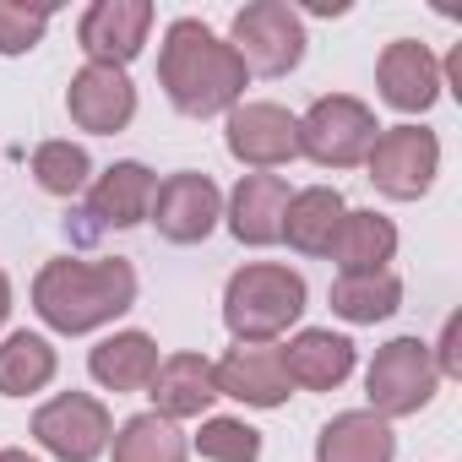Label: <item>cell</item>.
Returning <instances> with one entry per match:
<instances>
[{
	"label": "cell",
	"mask_w": 462,
	"mask_h": 462,
	"mask_svg": "<svg viewBox=\"0 0 462 462\" xmlns=\"http://www.w3.org/2000/svg\"><path fill=\"white\" fill-rule=\"evenodd\" d=\"M147 397H152V413L158 419H201L212 402H217V381H212V359L201 354H169L158 359V375L147 381Z\"/></svg>",
	"instance_id": "17"
},
{
	"label": "cell",
	"mask_w": 462,
	"mask_h": 462,
	"mask_svg": "<svg viewBox=\"0 0 462 462\" xmlns=\"http://www.w3.org/2000/svg\"><path fill=\"white\" fill-rule=\"evenodd\" d=\"M228 152H235L245 169H278L300 158V115H289L283 104H235L228 109V131H223Z\"/></svg>",
	"instance_id": "9"
},
{
	"label": "cell",
	"mask_w": 462,
	"mask_h": 462,
	"mask_svg": "<svg viewBox=\"0 0 462 462\" xmlns=\"http://www.w3.org/2000/svg\"><path fill=\"white\" fill-rule=\"evenodd\" d=\"M88 370L104 392L125 397V392H147V381L158 375V343L147 332H109L93 354H88Z\"/></svg>",
	"instance_id": "21"
},
{
	"label": "cell",
	"mask_w": 462,
	"mask_h": 462,
	"mask_svg": "<svg viewBox=\"0 0 462 462\" xmlns=\"http://www.w3.org/2000/svg\"><path fill=\"white\" fill-rule=\"evenodd\" d=\"M343 190L337 185H305L289 196V212H283V240L300 251V256H332V240L343 228Z\"/></svg>",
	"instance_id": "20"
},
{
	"label": "cell",
	"mask_w": 462,
	"mask_h": 462,
	"mask_svg": "<svg viewBox=\"0 0 462 462\" xmlns=\"http://www.w3.org/2000/svg\"><path fill=\"white\" fill-rule=\"evenodd\" d=\"M66 109H71V120L82 131L115 136L136 115V88H131V77L120 66H82L71 77V88H66Z\"/></svg>",
	"instance_id": "13"
},
{
	"label": "cell",
	"mask_w": 462,
	"mask_h": 462,
	"mask_svg": "<svg viewBox=\"0 0 462 462\" xmlns=\"http://www.w3.org/2000/svg\"><path fill=\"white\" fill-rule=\"evenodd\" d=\"M0 462H39V457H28V451H17V446H6V451H0Z\"/></svg>",
	"instance_id": "31"
},
{
	"label": "cell",
	"mask_w": 462,
	"mask_h": 462,
	"mask_svg": "<svg viewBox=\"0 0 462 462\" xmlns=\"http://www.w3.org/2000/svg\"><path fill=\"white\" fill-rule=\"evenodd\" d=\"M196 451L207 462H256L262 457V430H251L245 419H201Z\"/></svg>",
	"instance_id": "27"
},
{
	"label": "cell",
	"mask_w": 462,
	"mask_h": 462,
	"mask_svg": "<svg viewBox=\"0 0 462 462\" xmlns=\"http://www.w3.org/2000/svg\"><path fill=\"white\" fill-rule=\"evenodd\" d=\"M55 6H23V0H0V55H28L44 28H50Z\"/></svg>",
	"instance_id": "28"
},
{
	"label": "cell",
	"mask_w": 462,
	"mask_h": 462,
	"mask_svg": "<svg viewBox=\"0 0 462 462\" xmlns=\"http://www.w3.org/2000/svg\"><path fill=\"white\" fill-rule=\"evenodd\" d=\"M440 386V370H435V354L430 343L419 337H392L386 348H375L370 370H365V397H370V413H381L386 424L392 419H408L419 408H430Z\"/></svg>",
	"instance_id": "6"
},
{
	"label": "cell",
	"mask_w": 462,
	"mask_h": 462,
	"mask_svg": "<svg viewBox=\"0 0 462 462\" xmlns=\"http://www.w3.org/2000/svg\"><path fill=\"white\" fill-rule=\"evenodd\" d=\"M430 354H435V370H440V381H457V375H462V316H446V327H440V343H435Z\"/></svg>",
	"instance_id": "29"
},
{
	"label": "cell",
	"mask_w": 462,
	"mask_h": 462,
	"mask_svg": "<svg viewBox=\"0 0 462 462\" xmlns=\"http://www.w3.org/2000/svg\"><path fill=\"white\" fill-rule=\"evenodd\" d=\"M147 217L158 223V235L169 245H201L212 228H217V217H223V190L212 185V174L180 169V174H169L158 185Z\"/></svg>",
	"instance_id": "10"
},
{
	"label": "cell",
	"mask_w": 462,
	"mask_h": 462,
	"mask_svg": "<svg viewBox=\"0 0 462 462\" xmlns=\"http://www.w3.org/2000/svg\"><path fill=\"white\" fill-rule=\"evenodd\" d=\"M402 305V278L386 273H337L332 283V316H343L348 327H375L386 316H397Z\"/></svg>",
	"instance_id": "23"
},
{
	"label": "cell",
	"mask_w": 462,
	"mask_h": 462,
	"mask_svg": "<svg viewBox=\"0 0 462 462\" xmlns=\"http://www.w3.org/2000/svg\"><path fill=\"white\" fill-rule=\"evenodd\" d=\"M6 316H12V283H6V273H0V327H6Z\"/></svg>",
	"instance_id": "30"
},
{
	"label": "cell",
	"mask_w": 462,
	"mask_h": 462,
	"mask_svg": "<svg viewBox=\"0 0 462 462\" xmlns=\"http://www.w3.org/2000/svg\"><path fill=\"white\" fill-rule=\"evenodd\" d=\"M158 82H163V93L180 115L212 120V115H228L235 104H245L251 71L228 50V39H217L207 23L174 17L163 44H158Z\"/></svg>",
	"instance_id": "1"
},
{
	"label": "cell",
	"mask_w": 462,
	"mask_h": 462,
	"mask_svg": "<svg viewBox=\"0 0 462 462\" xmlns=\"http://www.w3.org/2000/svg\"><path fill=\"white\" fill-rule=\"evenodd\" d=\"M316 462H397V435L370 408H343L316 435Z\"/></svg>",
	"instance_id": "19"
},
{
	"label": "cell",
	"mask_w": 462,
	"mask_h": 462,
	"mask_svg": "<svg viewBox=\"0 0 462 462\" xmlns=\"http://www.w3.org/2000/svg\"><path fill=\"white\" fill-rule=\"evenodd\" d=\"M152 28V0H93L77 23V44L88 66H131Z\"/></svg>",
	"instance_id": "11"
},
{
	"label": "cell",
	"mask_w": 462,
	"mask_h": 462,
	"mask_svg": "<svg viewBox=\"0 0 462 462\" xmlns=\"http://www.w3.org/2000/svg\"><path fill=\"white\" fill-rule=\"evenodd\" d=\"M289 180L283 174H240L228 196V235L240 245H278L283 240V212H289Z\"/></svg>",
	"instance_id": "16"
},
{
	"label": "cell",
	"mask_w": 462,
	"mask_h": 462,
	"mask_svg": "<svg viewBox=\"0 0 462 462\" xmlns=\"http://www.w3.org/2000/svg\"><path fill=\"white\" fill-rule=\"evenodd\" d=\"M109 446H115V462H185V457H190L185 430H180L174 419H158V413L125 419V424L109 435Z\"/></svg>",
	"instance_id": "25"
},
{
	"label": "cell",
	"mask_w": 462,
	"mask_h": 462,
	"mask_svg": "<svg viewBox=\"0 0 462 462\" xmlns=\"http://www.w3.org/2000/svg\"><path fill=\"white\" fill-rule=\"evenodd\" d=\"M392 256H397V223L370 207H348L337 240H332L337 273H386Z\"/></svg>",
	"instance_id": "22"
},
{
	"label": "cell",
	"mask_w": 462,
	"mask_h": 462,
	"mask_svg": "<svg viewBox=\"0 0 462 462\" xmlns=\"http://www.w3.org/2000/svg\"><path fill=\"white\" fill-rule=\"evenodd\" d=\"M381 125H375V109L354 93H327L316 98L305 115H300V152L321 169H354L370 158Z\"/></svg>",
	"instance_id": "4"
},
{
	"label": "cell",
	"mask_w": 462,
	"mask_h": 462,
	"mask_svg": "<svg viewBox=\"0 0 462 462\" xmlns=\"http://www.w3.org/2000/svg\"><path fill=\"white\" fill-rule=\"evenodd\" d=\"M109 435H115V419L88 392H60L33 413V440L60 462H98L109 451Z\"/></svg>",
	"instance_id": "8"
},
{
	"label": "cell",
	"mask_w": 462,
	"mask_h": 462,
	"mask_svg": "<svg viewBox=\"0 0 462 462\" xmlns=\"http://www.w3.org/2000/svg\"><path fill=\"white\" fill-rule=\"evenodd\" d=\"M60 359L50 348V337L39 332H12L0 343V397H33L55 381Z\"/></svg>",
	"instance_id": "24"
},
{
	"label": "cell",
	"mask_w": 462,
	"mask_h": 462,
	"mask_svg": "<svg viewBox=\"0 0 462 462\" xmlns=\"http://www.w3.org/2000/svg\"><path fill=\"white\" fill-rule=\"evenodd\" d=\"M305 278L283 262H251L228 278L223 289V327L235 343H278L300 316H305Z\"/></svg>",
	"instance_id": "3"
},
{
	"label": "cell",
	"mask_w": 462,
	"mask_h": 462,
	"mask_svg": "<svg viewBox=\"0 0 462 462\" xmlns=\"http://www.w3.org/2000/svg\"><path fill=\"white\" fill-rule=\"evenodd\" d=\"M375 82H381V98L402 115H424L435 98H440V60L430 55V44L419 39H397L381 50L375 60Z\"/></svg>",
	"instance_id": "15"
},
{
	"label": "cell",
	"mask_w": 462,
	"mask_h": 462,
	"mask_svg": "<svg viewBox=\"0 0 462 462\" xmlns=\"http://www.w3.org/2000/svg\"><path fill=\"white\" fill-rule=\"evenodd\" d=\"M33 180L50 196H77L93 180V158L82 142H39L33 147Z\"/></svg>",
	"instance_id": "26"
},
{
	"label": "cell",
	"mask_w": 462,
	"mask_h": 462,
	"mask_svg": "<svg viewBox=\"0 0 462 462\" xmlns=\"http://www.w3.org/2000/svg\"><path fill=\"white\" fill-rule=\"evenodd\" d=\"M131 305H136V267L125 256H98V262L55 256L33 278V310H39V321L55 327V332H66V337L109 327Z\"/></svg>",
	"instance_id": "2"
},
{
	"label": "cell",
	"mask_w": 462,
	"mask_h": 462,
	"mask_svg": "<svg viewBox=\"0 0 462 462\" xmlns=\"http://www.w3.org/2000/svg\"><path fill=\"white\" fill-rule=\"evenodd\" d=\"M305 17L283 0H251L245 12H235V28H228V50L240 55L245 71L256 77H289L305 60Z\"/></svg>",
	"instance_id": "5"
},
{
	"label": "cell",
	"mask_w": 462,
	"mask_h": 462,
	"mask_svg": "<svg viewBox=\"0 0 462 462\" xmlns=\"http://www.w3.org/2000/svg\"><path fill=\"white\" fill-rule=\"evenodd\" d=\"M152 196H158V174H152L147 163L125 158V163H109V169L93 180L82 217L93 223V235H98V228H136V223H147Z\"/></svg>",
	"instance_id": "14"
},
{
	"label": "cell",
	"mask_w": 462,
	"mask_h": 462,
	"mask_svg": "<svg viewBox=\"0 0 462 462\" xmlns=\"http://www.w3.org/2000/svg\"><path fill=\"white\" fill-rule=\"evenodd\" d=\"M212 381H217V397H235L245 408H283L294 392L278 343H235L212 365Z\"/></svg>",
	"instance_id": "12"
},
{
	"label": "cell",
	"mask_w": 462,
	"mask_h": 462,
	"mask_svg": "<svg viewBox=\"0 0 462 462\" xmlns=\"http://www.w3.org/2000/svg\"><path fill=\"white\" fill-rule=\"evenodd\" d=\"M283 370H289V386H305V392H337L348 375H354V343L332 327H305L289 348H283Z\"/></svg>",
	"instance_id": "18"
},
{
	"label": "cell",
	"mask_w": 462,
	"mask_h": 462,
	"mask_svg": "<svg viewBox=\"0 0 462 462\" xmlns=\"http://www.w3.org/2000/svg\"><path fill=\"white\" fill-rule=\"evenodd\" d=\"M365 169H370V185L381 196L419 201L435 185V174H440V136L424 131V125H392V131L375 136Z\"/></svg>",
	"instance_id": "7"
}]
</instances>
